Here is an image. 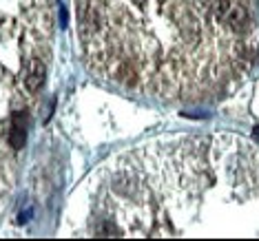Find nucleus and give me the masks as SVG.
Segmentation results:
<instances>
[{"mask_svg":"<svg viewBox=\"0 0 259 241\" xmlns=\"http://www.w3.org/2000/svg\"><path fill=\"white\" fill-rule=\"evenodd\" d=\"M27 142V115L25 113H14L11 115V131H9V144L14 151L25 149Z\"/></svg>","mask_w":259,"mask_h":241,"instance_id":"nucleus-1","label":"nucleus"},{"mask_svg":"<svg viewBox=\"0 0 259 241\" xmlns=\"http://www.w3.org/2000/svg\"><path fill=\"white\" fill-rule=\"evenodd\" d=\"M45 75H47V69L40 60H31L29 64V71H27V78H25V86L29 93H36L40 86L45 84Z\"/></svg>","mask_w":259,"mask_h":241,"instance_id":"nucleus-2","label":"nucleus"},{"mask_svg":"<svg viewBox=\"0 0 259 241\" xmlns=\"http://www.w3.org/2000/svg\"><path fill=\"white\" fill-rule=\"evenodd\" d=\"M231 25V29H235V31H244L246 25H248V14H246L244 7H239V5H235V7L228 9L226 18H224Z\"/></svg>","mask_w":259,"mask_h":241,"instance_id":"nucleus-3","label":"nucleus"},{"mask_svg":"<svg viewBox=\"0 0 259 241\" xmlns=\"http://www.w3.org/2000/svg\"><path fill=\"white\" fill-rule=\"evenodd\" d=\"M228 9H231V3H228V0H217V3H215V14H217V18H226Z\"/></svg>","mask_w":259,"mask_h":241,"instance_id":"nucleus-4","label":"nucleus"},{"mask_svg":"<svg viewBox=\"0 0 259 241\" xmlns=\"http://www.w3.org/2000/svg\"><path fill=\"white\" fill-rule=\"evenodd\" d=\"M252 137H255L257 142H259V126H255V128H252Z\"/></svg>","mask_w":259,"mask_h":241,"instance_id":"nucleus-5","label":"nucleus"},{"mask_svg":"<svg viewBox=\"0 0 259 241\" xmlns=\"http://www.w3.org/2000/svg\"><path fill=\"white\" fill-rule=\"evenodd\" d=\"M133 3L138 5V7H142V5H144V0H133Z\"/></svg>","mask_w":259,"mask_h":241,"instance_id":"nucleus-6","label":"nucleus"}]
</instances>
